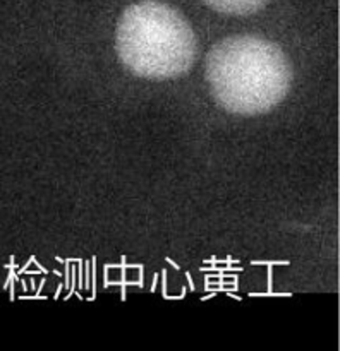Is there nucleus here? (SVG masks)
<instances>
[{
  "label": "nucleus",
  "mask_w": 340,
  "mask_h": 351,
  "mask_svg": "<svg viewBox=\"0 0 340 351\" xmlns=\"http://www.w3.org/2000/svg\"><path fill=\"white\" fill-rule=\"evenodd\" d=\"M206 79L222 108L261 115L280 105L292 86V67L277 43L261 36H230L206 58Z\"/></svg>",
  "instance_id": "f257e3e1"
},
{
  "label": "nucleus",
  "mask_w": 340,
  "mask_h": 351,
  "mask_svg": "<svg viewBox=\"0 0 340 351\" xmlns=\"http://www.w3.org/2000/svg\"><path fill=\"white\" fill-rule=\"evenodd\" d=\"M120 62L146 79H172L185 74L198 55L194 31L181 12L158 0L127 7L115 31Z\"/></svg>",
  "instance_id": "f03ea898"
},
{
  "label": "nucleus",
  "mask_w": 340,
  "mask_h": 351,
  "mask_svg": "<svg viewBox=\"0 0 340 351\" xmlns=\"http://www.w3.org/2000/svg\"><path fill=\"white\" fill-rule=\"evenodd\" d=\"M206 5L223 14L232 16H249L263 9L270 0H203Z\"/></svg>",
  "instance_id": "7ed1b4c3"
}]
</instances>
